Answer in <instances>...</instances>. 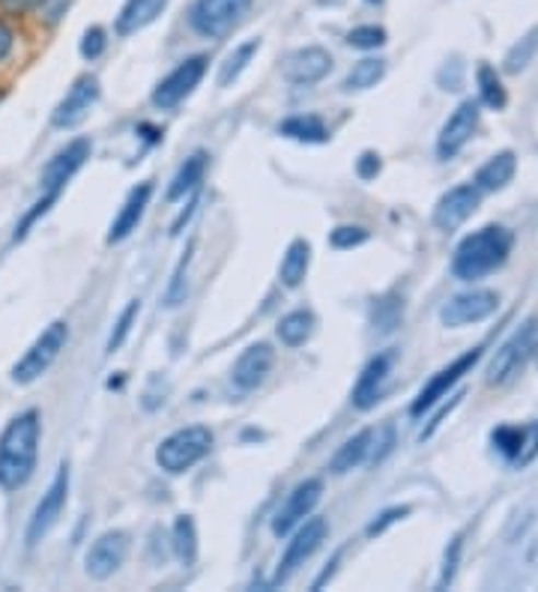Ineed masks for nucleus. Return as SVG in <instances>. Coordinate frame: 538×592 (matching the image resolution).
<instances>
[{
    "instance_id": "nucleus-27",
    "label": "nucleus",
    "mask_w": 538,
    "mask_h": 592,
    "mask_svg": "<svg viewBox=\"0 0 538 592\" xmlns=\"http://www.w3.org/2000/svg\"><path fill=\"white\" fill-rule=\"evenodd\" d=\"M171 550L179 566H186V569L198 563V526L191 514H179L171 526Z\"/></svg>"
},
{
    "instance_id": "nucleus-14",
    "label": "nucleus",
    "mask_w": 538,
    "mask_h": 592,
    "mask_svg": "<svg viewBox=\"0 0 538 592\" xmlns=\"http://www.w3.org/2000/svg\"><path fill=\"white\" fill-rule=\"evenodd\" d=\"M500 308V296L493 291H467L448 299L446 306L440 308V323L448 330H460L470 323H482Z\"/></svg>"
},
{
    "instance_id": "nucleus-4",
    "label": "nucleus",
    "mask_w": 538,
    "mask_h": 592,
    "mask_svg": "<svg viewBox=\"0 0 538 592\" xmlns=\"http://www.w3.org/2000/svg\"><path fill=\"white\" fill-rule=\"evenodd\" d=\"M69 342V323L67 320H55V323H48L43 332H39V339H36L19 363L12 365V383H19V387H31L36 383L39 377L57 363V356L63 354V347Z\"/></svg>"
},
{
    "instance_id": "nucleus-8",
    "label": "nucleus",
    "mask_w": 538,
    "mask_h": 592,
    "mask_svg": "<svg viewBox=\"0 0 538 592\" xmlns=\"http://www.w3.org/2000/svg\"><path fill=\"white\" fill-rule=\"evenodd\" d=\"M69 500V464H60L57 476L51 478V485L43 494V500L36 502L34 514L27 521V533H24V542L27 547H36L43 542L45 535L55 530V524L60 521V514L67 509Z\"/></svg>"
},
{
    "instance_id": "nucleus-50",
    "label": "nucleus",
    "mask_w": 538,
    "mask_h": 592,
    "mask_svg": "<svg viewBox=\"0 0 538 592\" xmlns=\"http://www.w3.org/2000/svg\"><path fill=\"white\" fill-rule=\"evenodd\" d=\"M338 563H341V554H336V557L329 559V563H326V569L320 571V578H317V581L312 583V590H320V587H324L326 581H329V578H332V575H336V566Z\"/></svg>"
},
{
    "instance_id": "nucleus-13",
    "label": "nucleus",
    "mask_w": 538,
    "mask_h": 592,
    "mask_svg": "<svg viewBox=\"0 0 538 592\" xmlns=\"http://www.w3.org/2000/svg\"><path fill=\"white\" fill-rule=\"evenodd\" d=\"M129 557V533L124 530H108L102 533L93 545L87 547V557H84V571L93 581H108L112 575L120 571V566Z\"/></svg>"
},
{
    "instance_id": "nucleus-46",
    "label": "nucleus",
    "mask_w": 538,
    "mask_h": 592,
    "mask_svg": "<svg viewBox=\"0 0 538 592\" xmlns=\"http://www.w3.org/2000/svg\"><path fill=\"white\" fill-rule=\"evenodd\" d=\"M48 0H0V12L3 15H27V12L43 10Z\"/></svg>"
},
{
    "instance_id": "nucleus-5",
    "label": "nucleus",
    "mask_w": 538,
    "mask_h": 592,
    "mask_svg": "<svg viewBox=\"0 0 538 592\" xmlns=\"http://www.w3.org/2000/svg\"><path fill=\"white\" fill-rule=\"evenodd\" d=\"M538 351V320H527L521 323L508 339L503 342V347L493 354L491 365H488V383L491 387H505L508 380H515L521 375V368L533 359V354Z\"/></svg>"
},
{
    "instance_id": "nucleus-35",
    "label": "nucleus",
    "mask_w": 538,
    "mask_h": 592,
    "mask_svg": "<svg viewBox=\"0 0 538 592\" xmlns=\"http://www.w3.org/2000/svg\"><path fill=\"white\" fill-rule=\"evenodd\" d=\"M191 251H195V242H189V249H186V254L179 258L177 270H174V275H171L168 282V291H165V306L168 308H177L186 303V294H189V263H191Z\"/></svg>"
},
{
    "instance_id": "nucleus-37",
    "label": "nucleus",
    "mask_w": 538,
    "mask_h": 592,
    "mask_svg": "<svg viewBox=\"0 0 538 592\" xmlns=\"http://www.w3.org/2000/svg\"><path fill=\"white\" fill-rule=\"evenodd\" d=\"M57 201H60V198H55V194H39V198H36V201H34V206H31V210H27V213H24V216H22V222L15 225V234H12V242H22V239L27 237L31 230H34L36 222H39V218L48 216V213H51V206H55Z\"/></svg>"
},
{
    "instance_id": "nucleus-34",
    "label": "nucleus",
    "mask_w": 538,
    "mask_h": 592,
    "mask_svg": "<svg viewBox=\"0 0 538 592\" xmlns=\"http://www.w3.org/2000/svg\"><path fill=\"white\" fill-rule=\"evenodd\" d=\"M476 81H479V96H482V103L493 111H503L505 103H508V96H505V87L500 75H496V69L491 63H479L476 69Z\"/></svg>"
},
{
    "instance_id": "nucleus-21",
    "label": "nucleus",
    "mask_w": 538,
    "mask_h": 592,
    "mask_svg": "<svg viewBox=\"0 0 538 592\" xmlns=\"http://www.w3.org/2000/svg\"><path fill=\"white\" fill-rule=\"evenodd\" d=\"M389 371H393V354L374 356V359L362 368L356 387H353V407H356V411H371V407L381 401L383 387H386V380H389Z\"/></svg>"
},
{
    "instance_id": "nucleus-44",
    "label": "nucleus",
    "mask_w": 538,
    "mask_h": 592,
    "mask_svg": "<svg viewBox=\"0 0 538 592\" xmlns=\"http://www.w3.org/2000/svg\"><path fill=\"white\" fill-rule=\"evenodd\" d=\"M407 514H410V506H393V509H386V512L377 514V518H374V521L369 524V530H365V533H369V538H374V535H383L386 530H389V526L398 524V521H404Z\"/></svg>"
},
{
    "instance_id": "nucleus-48",
    "label": "nucleus",
    "mask_w": 538,
    "mask_h": 592,
    "mask_svg": "<svg viewBox=\"0 0 538 592\" xmlns=\"http://www.w3.org/2000/svg\"><path fill=\"white\" fill-rule=\"evenodd\" d=\"M448 67H452V75H448V69L443 67V72H440V84H443V91H458L460 87V63L458 60H452Z\"/></svg>"
},
{
    "instance_id": "nucleus-36",
    "label": "nucleus",
    "mask_w": 538,
    "mask_h": 592,
    "mask_svg": "<svg viewBox=\"0 0 538 592\" xmlns=\"http://www.w3.org/2000/svg\"><path fill=\"white\" fill-rule=\"evenodd\" d=\"M138 315H141V303L132 299V303L120 311V318L114 320V330L112 335H108V344H105V354H117V351L124 347L126 339H129V332H132L134 320H138Z\"/></svg>"
},
{
    "instance_id": "nucleus-40",
    "label": "nucleus",
    "mask_w": 538,
    "mask_h": 592,
    "mask_svg": "<svg viewBox=\"0 0 538 592\" xmlns=\"http://www.w3.org/2000/svg\"><path fill=\"white\" fill-rule=\"evenodd\" d=\"M369 228H362V225H338L332 234H329V246L338 251H350L359 249V246H365L369 242Z\"/></svg>"
},
{
    "instance_id": "nucleus-45",
    "label": "nucleus",
    "mask_w": 538,
    "mask_h": 592,
    "mask_svg": "<svg viewBox=\"0 0 538 592\" xmlns=\"http://www.w3.org/2000/svg\"><path fill=\"white\" fill-rule=\"evenodd\" d=\"M381 168H383L381 156H377V153H371V150H365V153H362V156L356 159V177H359V180H365V182L377 180Z\"/></svg>"
},
{
    "instance_id": "nucleus-52",
    "label": "nucleus",
    "mask_w": 538,
    "mask_h": 592,
    "mask_svg": "<svg viewBox=\"0 0 538 592\" xmlns=\"http://www.w3.org/2000/svg\"><path fill=\"white\" fill-rule=\"evenodd\" d=\"M369 3H383V0H369Z\"/></svg>"
},
{
    "instance_id": "nucleus-42",
    "label": "nucleus",
    "mask_w": 538,
    "mask_h": 592,
    "mask_svg": "<svg viewBox=\"0 0 538 592\" xmlns=\"http://www.w3.org/2000/svg\"><path fill=\"white\" fill-rule=\"evenodd\" d=\"M460 547H464V535H455L446 547V557H443V571H440L437 590H446L448 583L455 581V571H458L460 563Z\"/></svg>"
},
{
    "instance_id": "nucleus-33",
    "label": "nucleus",
    "mask_w": 538,
    "mask_h": 592,
    "mask_svg": "<svg viewBox=\"0 0 538 592\" xmlns=\"http://www.w3.org/2000/svg\"><path fill=\"white\" fill-rule=\"evenodd\" d=\"M260 48V39H248V43H243V46H236L227 58H224V63L219 67V87H231L243 72H246V67L252 63V58L258 55Z\"/></svg>"
},
{
    "instance_id": "nucleus-17",
    "label": "nucleus",
    "mask_w": 538,
    "mask_h": 592,
    "mask_svg": "<svg viewBox=\"0 0 538 592\" xmlns=\"http://www.w3.org/2000/svg\"><path fill=\"white\" fill-rule=\"evenodd\" d=\"M482 204V192L476 182H464V186H455L452 192H446L434 206V225L440 230H455L460 228L467 218L479 210Z\"/></svg>"
},
{
    "instance_id": "nucleus-43",
    "label": "nucleus",
    "mask_w": 538,
    "mask_h": 592,
    "mask_svg": "<svg viewBox=\"0 0 538 592\" xmlns=\"http://www.w3.org/2000/svg\"><path fill=\"white\" fill-rule=\"evenodd\" d=\"M393 449H395V425H383L381 431L371 437L369 464H381L383 458L389 455Z\"/></svg>"
},
{
    "instance_id": "nucleus-32",
    "label": "nucleus",
    "mask_w": 538,
    "mask_h": 592,
    "mask_svg": "<svg viewBox=\"0 0 538 592\" xmlns=\"http://www.w3.org/2000/svg\"><path fill=\"white\" fill-rule=\"evenodd\" d=\"M527 437L529 425H500V428H493L491 443L508 461H521L527 452Z\"/></svg>"
},
{
    "instance_id": "nucleus-18",
    "label": "nucleus",
    "mask_w": 538,
    "mask_h": 592,
    "mask_svg": "<svg viewBox=\"0 0 538 592\" xmlns=\"http://www.w3.org/2000/svg\"><path fill=\"white\" fill-rule=\"evenodd\" d=\"M332 69V55L320 46H305L291 51L284 63H281V75L291 81V84H300V87H308V84H317L324 81Z\"/></svg>"
},
{
    "instance_id": "nucleus-9",
    "label": "nucleus",
    "mask_w": 538,
    "mask_h": 592,
    "mask_svg": "<svg viewBox=\"0 0 538 592\" xmlns=\"http://www.w3.org/2000/svg\"><path fill=\"white\" fill-rule=\"evenodd\" d=\"M207 63H210V60L203 58V55L179 60L177 67L171 69L168 75L156 84L153 105L162 108V111H171V108H177L179 103H186L191 93H195V87L203 81V75H207Z\"/></svg>"
},
{
    "instance_id": "nucleus-7",
    "label": "nucleus",
    "mask_w": 538,
    "mask_h": 592,
    "mask_svg": "<svg viewBox=\"0 0 538 592\" xmlns=\"http://www.w3.org/2000/svg\"><path fill=\"white\" fill-rule=\"evenodd\" d=\"M326 533H329V524H326L324 518H314V514H308L303 524L296 526V530L291 533V542H288V547H284V557H281L272 583L279 587V583L291 581L293 575L305 566V559H312L314 554L320 550V545L326 542Z\"/></svg>"
},
{
    "instance_id": "nucleus-3",
    "label": "nucleus",
    "mask_w": 538,
    "mask_h": 592,
    "mask_svg": "<svg viewBox=\"0 0 538 592\" xmlns=\"http://www.w3.org/2000/svg\"><path fill=\"white\" fill-rule=\"evenodd\" d=\"M213 431L207 425H189L179 431L168 434L156 449L159 470H165L168 476H183L189 473L195 464H201L203 458L213 449Z\"/></svg>"
},
{
    "instance_id": "nucleus-38",
    "label": "nucleus",
    "mask_w": 538,
    "mask_h": 592,
    "mask_svg": "<svg viewBox=\"0 0 538 592\" xmlns=\"http://www.w3.org/2000/svg\"><path fill=\"white\" fill-rule=\"evenodd\" d=\"M536 48H538V31H529L521 43H517L508 55H505V72H521V69L529 67V60L536 58Z\"/></svg>"
},
{
    "instance_id": "nucleus-11",
    "label": "nucleus",
    "mask_w": 538,
    "mask_h": 592,
    "mask_svg": "<svg viewBox=\"0 0 538 592\" xmlns=\"http://www.w3.org/2000/svg\"><path fill=\"white\" fill-rule=\"evenodd\" d=\"M320 500H324V478H303V482L288 494V500L281 502L279 512L272 518V535H279V538L291 535L308 514H314Z\"/></svg>"
},
{
    "instance_id": "nucleus-41",
    "label": "nucleus",
    "mask_w": 538,
    "mask_h": 592,
    "mask_svg": "<svg viewBox=\"0 0 538 592\" xmlns=\"http://www.w3.org/2000/svg\"><path fill=\"white\" fill-rule=\"evenodd\" d=\"M105 48H108V34H105V27H100V24L87 27L84 36H81V46H79L81 58L100 60L102 55H105Z\"/></svg>"
},
{
    "instance_id": "nucleus-15",
    "label": "nucleus",
    "mask_w": 538,
    "mask_h": 592,
    "mask_svg": "<svg viewBox=\"0 0 538 592\" xmlns=\"http://www.w3.org/2000/svg\"><path fill=\"white\" fill-rule=\"evenodd\" d=\"M479 359H482V347H472V351H467L464 356H458L455 363L446 365L443 371H437V375L431 377L425 387H422V392L416 395L410 413H413V416H422L425 411H431V407H434V404H437L440 399H446L448 389L455 387L460 377L470 375Z\"/></svg>"
},
{
    "instance_id": "nucleus-51",
    "label": "nucleus",
    "mask_w": 538,
    "mask_h": 592,
    "mask_svg": "<svg viewBox=\"0 0 538 592\" xmlns=\"http://www.w3.org/2000/svg\"><path fill=\"white\" fill-rule=\"evenodd\" d=\"M134 132H138V135H144L147 144H159V141H162V132H159L156 126H150V123H141Z\"/></svg>"
},
{
    "instance_id": "nucleus-28",
    "label": "nucleus",
    "mask_w": 538,
    "mask_h": 592,
    "mask_svg": "<svg viewBox=\"0 0 538 592\" xmlns=\"http://www.w3.org/2000/svg\"><path fill=\"white\" fill-rule=\"evenodd\" d=\"M314 327H317V318L308 308H296L291 315H284L276 327V335L284 347H300L314 335Z\"/></svg>"
},
{
    "instance_id": "nucleus-26",
    "label": "nucleus",
    "mask_w": 538,
    "mask_h": 592,
    "mask_svg": "<svg viewBox=\"0 0 538 592\" xmlns=\"http://www.w3.org/2000/svg\"><path fill=\"white\" fill-rule=\"evenodd\" d=\"M371 437H374V431L365 428V431L353 434L350 440H344V443L338 446V452L332 455V461H329V470H332L336 476H344L350 470H356L359 464H365V461H369Z\"/></svg>"
},
{
    "instance_id": "nucleus-10",
    "label": "nucleus",
    "mask_w": 538,
    "mask_h": 592,
    "mask_svg": "<svg viewBox=\"0 0 538 592\" xmlns=\"http://www.w3.org/2000/svg\"><path fill=\"white\" fill-rule=\"evenodd\" d=\"M90 153H93L90 138H75V141H69L67 147L57 150L55 156L45 162L43 177H39L43 194H55V198H60L63 189L69 186V180L84 168V162L90 159Z\"/></svg>"
},
{
    "instance_id": "nucleus-22",
    "label": "nucleus",
    "mask_w": 538,
    "mask_h": 592,
    "mask_svg": "<svg viewBox=\"0 0 538 592\" xmlns=\"http://www.w3.org/2000/svg\"><path fill=\"white\" fill-rule=\"evenodd\" d=\"M168 0H126L120 12H117V22H114V34L117 36H134L141 34L144 27L156 22L159 15L165 12Z\"/></svg>"
},
{
    "instance_id": "nucleus-49",
    "label": "nucleus",
    "mask_w": 538,
    "mask_h": 592,
    "mask_svg": "<svg viewBox=\"0 0 538 592\" xmlns=\"http://www.w3.org/2000/svg\"><path fill=\"white\" fill-rule=\"evenodd\" d=\"M460 399H464V392H455V395H448V404H446V407H443V411L437 413V416H434V422H431V425H428L425 431H422V437H431V434H434V428H437L440 422H443V416H446V413H452V411H455V407H458Z\"/></svg>"
},
{
    "instance_id": "nucleus-23",
    "label": "nucleus",
    "mask_w": 538,
    "mask_h": 592,
    "mask_svg": "<svg viewBox=\"0 0 538 592\" xmlns=\"http://www.w3.org/2000/svg\"><path fill=\"white\" fill-rule=\"evenodd\" d=\"M207 162H210V156L203 150H198V153H191L189 159L179 165V171L174 174V180L168 186V201H183V198H189V194L201 189Z\"/></svg>"
},
{
    "instance_id": "nucleus-24",
    "label": "nucleus",
    "mask_w": 538,
    "mask_h": 592,
    "mask_svg": "<svg viewBox=\"0 0 538 592\" xmlns=\"http://www.w3.org/2000/svg\"><path fill=\"white\" fill-rule=\"evenodd\" d=\"M517 159L512 150H503V153H496L491 159L484 162L479 174H476V186H479V192H500L505 189L512 177H515Z\"/></svg>"
},
{
    "instance_id": "nucleus-47",
    "label": "nucleus",
    "mask_w": 538,
    "mask_h": 592,
    "mask_svg": "<svg viewBox=\"0 0 538 592\" xmlns=\"http://www.w3.org/2000/svg\"><path fill=\"white\" fill-rule=\"evenodd\" d=\"M12 48H15V31H12L10 24L0 19V63L10 58Z\"/></svg>"
},
{
    "instance_id": "nucleus-25",
    "label": "nucleus",
    "mask_w": 538,
    "mask_h": 592,
    "mask_svg": "<svg viewBox=\"0 0 538 592\" xmlns=\"http://www.w3.org/2000/svg\"><path fill=\"white\" fill-rule=\"evenodd\" d=\"M308 267H312V242L308 239H293L284 258H281L279 279L284 287H300L308 275Z\"/></svg>"
},
{
    "instance_id": "nucleus-2",
    "label": "nucleus",
    "mask_w": 538,
    "mask_h": 592,
    "mask_svg": "<svg viewBox=\"0 0 538 592\" xmlns=\"http://www.w3.org/2000/svg\"><path fill=\"white\" fill-rule=\"evenodd\" d=\"M512 246H515L512 230L503 225H488V228L460 239L455 258H452V273L460 282H479L484 275L496 273L508 261Z\"/></svg>"
},
{
    "instance_id": "nucleus-20",
    "label": "nucleus",
    "mask_w": 538,
    "mask_h": 592,
    "mask_svg": "<svg viewBox=\"0 0 538 592\" xmlns=\"http://www.w3.org/2000/svg\"><path fill=\"white\" fill-rule=\"evenodd\" d=\"M150 198H153V182L150 180L138 182L132 192L126 194L124 206H120V213L114 216L112 228H108V237H105L108 246L132 237L134 230H138V225H141V218H144L147 206H150Z\"/></svg>"
},
{
    "instance_id": "nucleus-19",
    "label": "nucleus",
    "mask_w": 538,
    "mask_h": 592,
    "mask_svg": "<svg viewBox=\"0 0 538 592\" xmlns=\"http://www.w3.org/2000/svg\"><path fill=\"white\" fill-rule=\"evenodd\" d=\"M272 365H276V351L267 342L248 344L246 351L236 356L234 368H231V380H234L236 389L252 392V389L264 387Z\"/></svg>"
},
{
    "instance_id": "nucleus-1",
    "label": "nucleus",
    "mask_w": 538,
    "mask_h": 592,
    "mask_svg": "<svg viewBox=\"0 0 538 592\" xmlns=\"http://www.w3.org/2000/svg\"><path fill=\"white\" fill-rule=\"evenodd\" d=\"M43 440V416L39 411H22L7 422L0 431V490L24 488L34 476Z\"/></svg>"
},
{
    "instance_id": "nucleus-39",
    "label": "nucleus",
    "mask_w": 538,
    "mask_h": 592,
    "mask_svg": "<svg viewBox=\"0 0 538 592\" xmlns=\"http://www.w3.org/2000/svg\"><path fill=\"white\" fill-rule=\"evenodd\" d=\"M348 46L359 48V51H377V48L386 46V31L381 24H362V27H353L348 34Z\"/></svg>"
},
{
    "instance_id": "nucleus-6",
    "label": "nucleus",
    "mask_w": 538,
    "mask_h": 592,
    "mask_svg": "<svg viewBox=\"0 0 538 592\" xmlns=\"http://www.w3.org/2000/svg\"><path fill=\"white\" fill-rule=\"evenodd\" d=\"M252 3L255 0H195L189 10L191 31L203 39H222L243 24Z\"/></svg>"
},
{
    "instance_id": "nucleus-31",
    "label": "nucleus",
    "mask_w": 538,
    "mask_h": 592,
    "mask_svg": "<svg viewBox=\"0 0 538 592\" xmlns=\"http://www.w3.org/2000/svg\"><path fill=\"white\" fill-rule=\"evenodd\" d=\"M404 320V299L398 294H383L371 306V327L383 335H389L401 327Z\"/></svg>"
},
{
    "instance_id": "nucleus-30",
    "label": "nucleus",
    "mask_w": 538,
    "mask_h": 592,
    "mask_svg": "<svg viewBox=\"0 0 538 592\" xmlns=\"http://www.w3.org/2000/svg\"><path fill=\"white\" fill-rule=\"evenodd\" d=\"M386 75V60L381 58H365L353 63L344 81H341V91L344 93H359V91H369V87H377Z\"/></svg>"
},
{
    "instance_id": "nucleus-29",
    "label": "nucleus",
    "mask_w": 538,
    "mask_h": 592,
    "mask_svg": "<svg viewBox=\"0 0 538 592\" xmlns=\"http://www.w3.org/2000/svg\"><path fill=\"white\" fill-rule=\"evenodd\" d=\"M279 132L291 141H300V144H326L329 141V129L320 117L314 115H296L281 120Z\"/></svg>"
},
{
    "instance_id": "nucleus-12",
    "label": "nucleus",
    "mask_w": 538,
    "mask_h": 592,
    "mask_svg": "<svg viewBox=\"0 0 538 592\" xmlns=\"http://www.w3.org/2000/svg\"><path fill=\"white\" fill-rule=\"evenodd\" d=\"M102 84L96 75H81V79L72 81V87L67 91V96L57 103V108L51 111V126L55 129H75L90 117L93 105L100 103Z\"/></svg>"
},
{
    "instance_id": "nucleus-16",
    "label": "nucleus",
    "mask_w": 538,
    "mask_h": 592,
    "mask_svg": "<svg viewBox=\"0 0 538 592\" xmlns=\"http://www.w3.org/2000/svg\"><path fill=\"white\" fill-rule=\"evenodd\" d=\"M476 129H479V103H460L455 108V115L448 117L446 126L440 129L437 138V156L440 159H455L460 150L467 147V141L476 135Z\"/></svg>"
}]
</instances>
